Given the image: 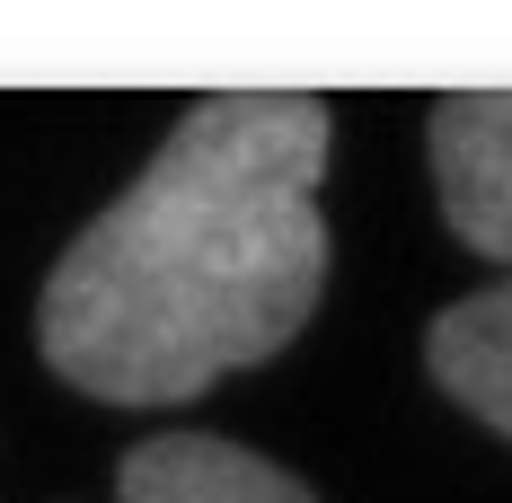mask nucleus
<instances>
[{"label": "nucleus", "instance_id": "4", "mask_svg": "<svg viewBox=\"0 0 512 503\" xmlns=\"http://www.w3.org/2000/svg\"><path fill=\"white\" fill-rule=\"evenodd\" d=\"M424 371L460 415L512 442V283H486V292H460L451 309H433Z\"/></svg>", "mask_w": 512, "mask_h": 503}, {"label": "nucleus", "instance_id": "1", "mask_svg": "<svg viewBox=\"0 0 512 503\" xmlns=\"http://www.w3.org/2000/svg\"><path fill=\"white\" fill-rule=\"evenodd\" d=\"M327 151L318 98H204L151 168L53 256L36 345L98 406H186L274 362L327 292Z\"/></svg>", "mask_w": 512, "mask_h": 503}, {"label": "nucleus", "instance_id": "2", "mask_svg": "<svg viewBox=\"0 0 512 503\" xmlns=\"http://www.w3.org/2000/svg\"><path fill=\"white\" fill-rule=\"evenodd\" d=\"M424 159H433V203H442L451 239L512 283V89L433 98Z\"/></svg>", "mask_w": 512, "mask_h": 503}, {"label": "nucleus", "instance_id": "3", "mask_svg": "<svg viewBox=\"0 0 512 503\" xmlns=\"http://www.w3.org/2000/svg\"><path fill=\"white\" fill-rule=\"evenodd\" d=\"M115 503H318L248 442H221V433H151L115 459Z\"/></svg>", "mask_w": 512, "mask_h": 503}]
</instances>
